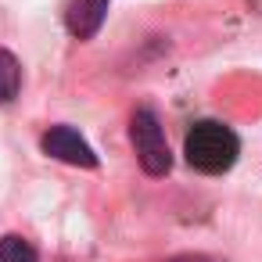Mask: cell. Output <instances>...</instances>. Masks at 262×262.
Here are the masks:
<instances>
[{
    "label": "cell",
    "mask_w": 262,
    "mask_h": 262,
    "mask_svg": "<svg viewBox=\"0 0 262 262\" xmlns=\"http://www.w3.org/2000/svg\"><path fill=\"white\" fill-rule=\"evenodd\" d=\"M237 155H241V140L219 119H198L187 129V137H183V158H187V165L198 169V172H205V176L230 172L233 162H237Z\"/></svg>",
    "instance_id": "1"
},
{
    "label": "cell",
    "mask_w": 262,
    "mask_h": 262,
    "mask_svg": "<svg viewBox=\"0 0 262 262\" xmlns=\"http://www.w3.org/2000/svg\"><path fill=\"white\" fill-rule=\"evenodd\" d=\"M129 140L137 151V162L147 176H165L172 169V151L165 140V129L151 108H137L129 119Z\"/></svg>",
    "instance_id": "2"
},
{
    "label": "cell",
    "mask_w": 262,
    "mask_h": 262,
    "mask_svg": "<svg viewBox=\"0 0 262 262\" xmlns=\"http://www.w3.org/2000/svg\"><path fill=\"white\" fill-rule=\"evenodd\" d=\"M40 147L47 158H58L65 165H76V169H97V155L94 147L72 129V126H51L43 137H40Z\"/></svg>",
    "instance_id": "3"
},
{
    "label": "cell",
    "mask_w": 262,
    "mask_h": 262,
    "mask_svg": "<svg viewBox=\"0 0 262 262\" xmlns=\"http://www.w3.org/2000/svg\"><path fill=\"white\" fill-rule=\"evenodd\" d=\"M112 0H69L65 4V29L76 40H94L108 18Z\"/></svg>",
    "instance_id": "4"
},
{
    "label": "cell",
    "mask_w": 262,
    "mask_h": 262,
    "mask_svg": "<svg viewBox=\"0 0 262 262\" xmlns=\"http://www.w3.org/2000/svg\"><path fill=\"white\" fill-rule=\"evenodd\" d=\"M18 90H22V65L8 47H0V104H11Z\"/></svg>",
    "instance_id": "5"
},
{
    "label": "cell",
    "mask_w": 262,
    "mask_h": 262,
    "mask_svg": "<svg viewBox=\"0 0 262 262\" xmlns=\"http://www.w3.org/2000/svg\"><path fill=\"white\" fill-rule=\"evenodd\" d=\"M0 262H40V251L33 248L29 237L4 233V237H0Z\"/></svg>",
    "instance_id": "6"
},
{
    "label": "cell",
    "mask_w": 262,
    "mask_h": 262,
    "mask_svg": "<svg viewBox=\"0 0 262 262\" xmlns=\"http://www.w3.org/2000/svg\"><path fill=\"white\" fill-rule=\"evenodd\" d=\"M169 262H215V258H208V255H176Z\"/></svg>",
    "instance_id": "7"
}]
</instances>
